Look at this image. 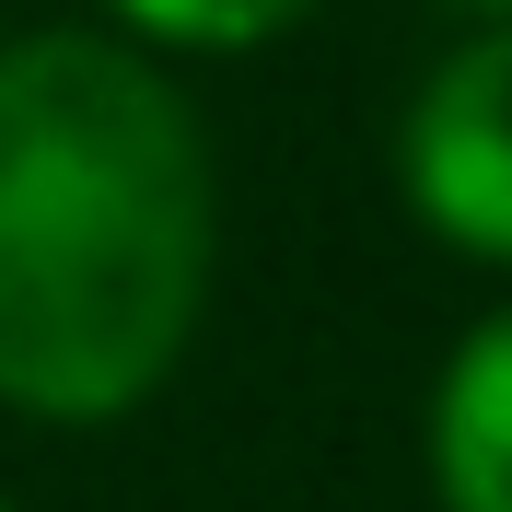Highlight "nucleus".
Instances as JSON below:
<instances>
[{"mask_svg":"<svg viewBox=\"0 0 512 512\" xmlns=\"http://www.w3.org/2000/svg\"><path fill=\"white\" fill-rule=\"evenodd\" d=\"M396 175L443 245L512 268V24H489L478 47H454L419 82L408 128H396Z\"/></svg>","mask_w":512,"mask_h":512,"instance_id":"2","label":"nucleus"},{"mask_svg":"<svg viewBox=\"0 0 512 512\" xmlns=\"http://www.w3.org/2000/svg\"><path fill=\"white\" fill-rule=\"evenodd\" d=\"M210 222V140L140 47H0V408L128 419L198 338Z\"/></svg>","mask_w":512,"mask_h":512,"instance_id":"1","label":"nucleus"},{"mask_svg":"<svg viewBox=\"0 0 512 512\" xmlns=\"http://www.w3.org/2000/svg\"><path fill=\"white\" fill-rule=\"evenodd\" d=\"M0 512H12V501H0Z\"/></svg>","mask_w":512,"mask_h":512,"instance_id":"6","label":"nucleus"},{"mask_svg":"<svg viewBox=\"0 0 512 512\" xmlns=\"http://www.w3.org/2000/svg\"><path fill=\"white\" fill-rule=\"evenodd\" d=\"M478 12H501V24H512V0H478Z\"/></svg>","mask_w":512,"mask_h":512,"instance_id":"5","label":"nucleus"},{"mask_svg":"<svg viewBox=\"0 0 512 512\" xmlns=\"http://www.w3.org/2000/svg\"><path fill=\"white\" fill-rule=\"evenodd\" d=\"M140 35H163V47H268L280 24H303L315 0H117Z\"/></svg>","mask_w":512,"mask_h":512,"instance_id":"4","label":"nucleus"},{"mask_svg":"<svg viewBox=\"0 0 512 512\" xmlns=\"http://www.w3.org/2000/svg\"><path fill=\"white\" fill-rule=\"evenodd\" d=\"M431 489L443 512H512V303L466 326L431 384Z\"/></svg>","mask_w":512,"mask_h":512,"instance_id":"3","label":"nucleus"}]
</instances>
